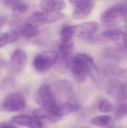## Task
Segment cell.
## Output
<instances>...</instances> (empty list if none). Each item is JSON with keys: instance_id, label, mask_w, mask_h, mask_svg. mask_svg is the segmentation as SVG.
I'll use <instances>...</instances> for the list:
<instances>
[{"instance_id": "cell-16", "label": "cell", "mask_w": 127, "mask_h": 128, "mask_svg": "<svg viewBox=\"0 0 127 128\" xmlns=\"http://www.w3.org/2000/svg\"><path fill=\"white\" fill-rule=\"evenodd\" d=\"M2 4L15 13L22 14L28 10V4L22 1H3Z\"/></svg>"}, {"instance_id": "cell-15", "label": "cell", "mask_w": 127, "mask_h": 128, "mask_svg": "<svg viewBox=\"0 0 127 128\" xmlns=\"http://www.w3.org/2000/svg\"><path fill=\"white\" fill-rule=\"evenodd\" d=\"M127 51L122 50L119 48L107 47L103 50V56L113 61H121L127 57Z\"/></svg>"}, {"instance_id": "cell-25", "label": "cell", "mask_w": 127, "mask_h": 128, "mask_svg": "<svg viewBox=\"0 0 127 128\" xmlns=\"http://www.w3.org/2000/svg\"><path fill=\"white\" fill-rule=\"evenodd\" d=\"M7 22V16L4 15H0V29L6 24Z\"/></svg>"}, {"instance_id": "cell-18", "label": "cell", "mask_w": 127, "mask_h": 128, "mask_svg": "<svg viewBox=\"0 0 127 128\" xmlns=\"http://www.w3.org/2000/svg\"><path fill=\"white\" fill-rule=\"evenodd\" d=\"M61 40H71L74 35V26L70 24H64L61 28Z\"/></svg>"}, {"instance_id": "cell-1", "label": "cell", "mask_w": 127, "mask_h": 128, "mask_svg": "<svg viewBox=\"0 0 127 128\" xmlns=\"http://www.w3.org/2000/svg\"><path fill=\"white\" fill-rule=\"evenodd\" d=\"M74 79L79 82H84L89 76L97 86L101 83V76L93 58L87 53H79L73 57L70 67Z\"/></svg>"}, {"instance_id": "cell-30", "label": "cell", "mask_w": 127, "mask_h": 128, "mask_svg": "<svg viewBox=\"0 0 127 128\" xmlns=\"http://www.w3.org/2000/svg\"><path fill=\"white\" fill-rule=\"evenodd\" d=\"M0 74H1V72H0Z\"/></svg>"}, {"instance_id": "cell-5", "label": "cell", "mask_w": 127, "mask_h": 128, "mask_svg": "<svg viewBox=\"0 0 127 128\" xmlns=\"http://www.w3.org/2000/svg\"><path fill=\"white\" fill-rule=\"evenodd\" d=\"M58 61V55L52 50H45L39 52L34 59L33 64L35 70L44 73L50 70Z\"/></svg>"}, {"instance_id": "cell-11", "label": "cell", "mask_w": 127, "mask_h": 128, "mask_svg": "<svg viewBox=\"0 0 127 128\" xmlns=\"http://www.w3.org/2000/svg\"><path fill=\"white\" fill-rule=\"evenodd\" d=\"M10 122L14 124L21 125L28 128H45L46 125L41 121L29 115H18L11 118Z\"/></svg>"}, {"instance_id": "cell-10", "label": "cell", "mask_w": 127, "mask_h": 128, "mask_svg": "<svg viewBox=\"0 0 127 128\" xmlns=\"http://www.w3.org/2000/svg\"><path fill=\"white\" fill-rule=\"evenodd\" d=\"M103 37L112 41L118 48L127 51V33L117 29H111L106 31L103 33Z\"/></svg>"}, {"instance_id": "cell-12", "label": "cell", "mask_w": 127, "mask_h": 128, "mask_svg": "<svg viewBox=\"0 0 127 128\" xmlns=\"http://www.w3.org/2000/svg\"><path fill=\"white\" fill-rule=\"evenodd\" d=\"M124 85L125 83L122 82L121 80L116 78H112L106 82L105 88L109 95L112 98H115L118 100L122 93Z\"/></svg>"}, {"instance_id": "cell-4", "label": "cell", "mask_w": 127, "mask_h": 128, "mask_svg": "<svg viewBox=\"0 0 127 128\" xmlns=\"http://www.w3.org/2000/svg\"><path fill=\"white\" fill-rule=\"evenodd\" d=\"M65 15L61 12L49 13L46 11H36L33 13L26 20L25 23L28 26L38 28L39 26L46 23H52L64 19Z\"/></svg>"}, {"instance_id": "cell-29", "label": "cell", "mask_w": 127, "mask_h": 128, "mask_svg": "<svg viewBox=\"0 0 127 128\" xmlns=\"http://www.w3.org/2000/svg\"><path fill=\"white\" fill-rule=\"evenodd\" d=\"M126 4H127V3H126Z\"/></svg>"}, {"instance_id": "cell-6", "label": "cell", "mask_w": 127, "mask_h": 128, "mask_svg": "<svg viewBox=\"0 0 127 128\" xmlns=\"http://www.w3.org/2000/svg\"><path fill=\"white\" fill-rule=\"evenodd\" d=\"M26 105L24 96L19 93H10L7 94L2 100L0 105V110L7 112H19L22 110Z\"/></svg>"}, {"instance_id": "cell-17", "label": "cell", "mask_w": 127, "mask_h": 128, "mask_svg": "<svg viewBox=\"0 0 127 128\" xmlns=\"http://www.w3.org/2000/svg\"><path fill=\"white\" fill-rule=\"evenodd\" d=\"M20 38H21L20 35L15 30H12L10 32L1 34H0V48H3L7 44L16 42Z\"/></svg>"}, {"instance_id": "cell-8", "label": "cell", "mask_w": 127, "mask_h": 128, "mask_svg": "<svg viewBox=\"0 0 127 128\" xmlns=\"http://www.w3.org/2000/svg\"><path fill=\"white\" fill-rule=\"evenodd\" d=\"M70 4L73 6V18L75 20H83L88 16L95 6V2L91 0H76L70 1Z\"/></svg>"}, {"instance_id": "cell-7", "label": "cell", "mask_w": 127, "mask_h": 128, "mask_svg": "<svg viewBox=\"0 0 127 128\" xmlns=\"http://www.w3.org/2000/svg\"><path fill=\"white\" fill-rule=\"evenodd\" d=\"M28 63V56L25 50L22 49L16 50L10 59L8 70L10 74L17 75L21 74Z\"/></svg>"}, {"instance_id": "cell-26", "label": "cell", "mask_w": 127, "mask_h": 128, "mask_svg": "<svg viewBox=\"0 0 127 128\" xmlns=\"http://www.w3.org/2000/svg\"><path fill=\"white\" fill-rule=\"evenodd\" d=\"M0 128H17L15 126H13L11 124H3L0 125Z\"/></svg>"}, {"instance_id": "cell-27", "label": "cell", "mask_w": 127, "mask_h": 128, "mask_svg": "<svg viewBox=\"0 0 127 128\" xmlns=\"http://www.w3.org/2000/svg\"><path fill=\"white\" fill-rule=\"evenodd\" d=\"M5 65H6V61H5V59H4V58H2L0 57V68L4 67Z\"/></svg>"}, {"instance_id": "cell-3", "label": "cell", "mask_w": 127, "mask_h": 128, "mask_svg": "<svg viewBox=\"0 0 127 128\" xmlns=\"http://www.w3.org/2000/svg\"><path fill=\"white\" fill-rule=\"evenodd\" d=\"M127 16V4L125 3H118L111 6L103 12L100 22L104 28H111L125 20Z\"/></svg>"}, {"instance_id": "cell-14", "label": "cell", "mask_w": 127, "mask_h": 128, "mask_svg": "<svg viewBox=\"0 0 127 128\" xmlns=\"http://www.w3.org/2000/svg\"><path fill=\"white\" fill-rule=\"evenodd\" d=\"M40 6L46 12H60L66 8V2L60 0H44L40 3Z\"/></svg>"}, {"instance_id": "cell-21", "label": "cell", "mask_w": 127, "mask_h": 128, "mask_svg": "<svg viewBox=\"0 0 127 128\" xmlns=\"http://www.w3.org/2000/svg\"><path fill=\"white\" fill-rule=\"evenodd\" d=\"M56 89L58 92L68 93L73 90V85L70 81L67 80H59L55 83Z\"/></svg>"}, {"instance_id": "cell-20", "label": "cell", "mask_w": 127, "mask_h": 128, "mask_svg": "<svg viewBox=\"0 0 127 128\" xmlns=\"http://www.w3.org/2000/svg\"><path fill=\"white\" fill-rule=\"evenodd\" d=\"M122 72V70L114 64H106L104 67L103 69V73L105 74V76H108V77H111L112 78H115V76H120Z\"/></svg>"}, {"instance_id": "cell-19", "label": "cell", "mask_w": 127, "mask_h": 128, "mask_svg": "<svg viewBox=\"0 0 127 128\" xmlns=\"http://www.w3.org/2000/svg\"><path fill=\"white\" fill-rule=\"evenodd\" d=\"M113 119L111 116H106V115H102L98 116L94 118H93L91 120V123L94 125L98 126V127H105L107 125H109L112 122Z\"/></svg>"}, {"instance_id": "cell-28", "label": "cell", "mask_w": 127, "mask_h": 128, "mask_svg": "<svg viewBox=\"0 0 127 128\" xmlns=\"http://www.w3.org/2000/svg\"><path fill=\"white\" fill-rule=\"evenodd\" d=\"M125 27H126V28L127 29V17L126 18V20H125Z\"/></svg>"}, {"instance_id": "cell-24", "label": "cell", "mask_w": 127, "mask_h": 128, "mask_svg": "<svg viewBox=\"0 0 127 128\" xmlns=\"http://www.w3.org/2000/svg\"><path fill=\"white\" fill-rule=\"evenodd\" d=\"M127 116V103L121 104L117 109L115 117L117 119H122Z\"/></svg>"}, {"instance_id": "cell-22", "label": "cell", "mask_w": 127, "mask_h": 128, "mask_svg": "<svg viewBox=\"0 0 127 128\" xmlns=\"http://www.w3.org/2000/svg\"><path fill=\"white\" fill-rule=\"evenodd\" d=\"M15 86V80L12 77H6L0 83L1 91H7L13 88Z\"/></svg>"}, {"instance_id": "cell-13", "label": "cell", "mask_w": 127, "mask_h": 128, "mask_svg": "<svg viewBox=\"0 0 127 128\" xmlns=\"http://www.w3.org/2000/svg\"><path fill=\"white\" fill-rule=\"evenodd\" d=\"M33 116L41 121V120H47L50 122L55 123L57 122H59L61 120V116L57 115L56 113L48 110L46 109H43V108H39V109H35L33 110L32 112Z\"/></svg>"}, {"instance_id": "cell-9", "label": "cell", "mask_w": 127, "mask_h": 128, "mask_svg": "<svg viewBox=\"0 0 127 128\" xmlns=\"http://www.w3.org/2000/svg\"><path fill=\"white\" fill-rule=\"evenodd\" d=\"M100 28V24L95 21L79 23L74 26V35L79 38L88 39L96 34Z\"/></svg>"}, {"instance_id": "cell-23", "label": "cell", "mask_w": 127, "mask_h": 128, "mask_svg": "<svg viewBox=\"0 0 127 128\" xmlns=\"http://www.w3.org/2000/svg\"><path fill=\"white\" fill-rule=\"evenodd\" d=\"M112 109L113 106L112 104L107 100H103L102 101H100V103L98 105V110H100V112L103 113L110 112L112 110Z\"/></svg>"}, {"instance_id": "cell-2", "label": "cell", "mask_w": 127, "mask_h": 128, "mask_svg": "<svg viewBox=\"0 0 127 128\" xmlns=\"http://www.w3.org/2000/svg\"><path fill=\"white\" fill-rule=\"evenodd\" d=\"M35 101L41 108L50 110L59 116L61 103H58L55 92L50 86L43 84L39 88L35 95Z\"/></svg>"}]
</instances>
